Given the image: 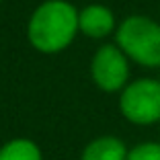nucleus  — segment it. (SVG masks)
<instances>
[{
	"mask_svg": "<svg viewBox=\"0 0 160 160\" xmlns=\"http://www.w3.org/2000/svg\"><path fill=\"white\" fill-rule=\"evenodd\" d=\"M80 33L78 10L66 0H45L27 25L29 43L41 53H60Z\"/></svg>",
	"mask_w": 160,
	"mask_h": 160,
	"instance_id": "obj_1",
	"label": "nucleus"
},
{
	"mask_svg": "<svg viewBox=\"0 0 160 160\" xmlns=\"http://www.w3.org/2000/svg\"><path fill=\"white\" fill-rule=\"evenodd\" d=\"M115 41L127 58L144 68H160V23L146 14H129L117 25Z\"/></svg>",
	"mask_w": 160,
	"mask_h": 160,
	"instance_id": "obj_2",
	"label": "nucleus"
},
{
	"mask_svg": "<svg viewBox=\"0 0 160 160\" xmlns=\"http://www.w3.org/2000/svg\"><path fill=\"white\" fill-rule=\"evenodd\" d=\"M119 111L133 125L160 123V80H132L119 92Z\"/></svg>",
	"mask_w": 160,
	"mask_h": 160,
	"instance_id": "obj_3",
	"label": "nucleus"
},
{
	"mask_svg": "<svg viewBox=\"0 0 160 160\" xmlns=\"http://www.w3.org/2000/svg\"><path fill=\"white\" fill-rule=\"evenodd\" d=\"M129 62L117 43L101 45L90 60L92 82L103 92H121L129 84Z\"/></svg>",
	"mask_w": 160,
	"mask_h": 160,
	"instance_id": "obj_4",
	"label": "nucleus"
},
{
	"mask_svg": "<svg viewBox=\"0 0 160 160\" xmlns=\"http://www.w3.org/2000/svg\"><path fill=\"white\" fill-rule=\"evenodd\" d=\"M78 27L80 33L90 39H103L117 31L113 10L103 4H88L78 10Z\"/></svg>",
	"mask_w": 160,
	"mask_h": 160,
	"instance_id": "obj_5",
	"label": "nucleus"
},
{
	"mask_svg": "<svg viewBox=\"0 0 160 160\" xmlns=\"http://www.w3.org/2000/svg\"><path fill=\"white\" fill-rule=\"evenodd\" d=\"M125 142L115 136H101L88 142L80 154V160H127Z\"/></svg>",
	"mask_w": 160,
	"mask_h": 160,
	"instance_id": "obj_6",
	"label": "nucleus"
},
{
	"mask_svg": "<svg viewBox=\"0 0 160 160\" xmlns=\"http://www.w3.org/2000/svg\"><path fill=\"white\" fill-rule=\"evenodd\" d=\"M0 160H43V156L33 140L14 138L0 148Z\"/></svg>",
	"mask_w": 160,
	"mask_h": 160,
	"instance_id": "obj_7",
	"label": "nucleus"
},
{
	"mask_svg": "<svg viewBox=\"0 0 160 160\" xmlns=\"http://www.w3.org/2000/svg\"><path fill=\"white\" fill-rule=\"evenodd\" d=\"M127 160H160V142H142L133 146Z\"/></svg>",
	"mask_w": 160,
	"mask_h": 160,
	"instance_id": "obj_8",
	"label": "nucleus"
},
{
	"mask_svg": "<svg viewBox=\"0 0 160 160\" xmlns=\"http://www.w3.org/2000/svg\"><path fill=\"white\" fill-rule=\"evenodd\" d=\"M0 2H2V0H0Z\"/></svg>",
	"mask_w": 160,
	"mask_h": 160,
	"instance_id": "obj_9",
	"label": "nucleus"
}]
</instances>
